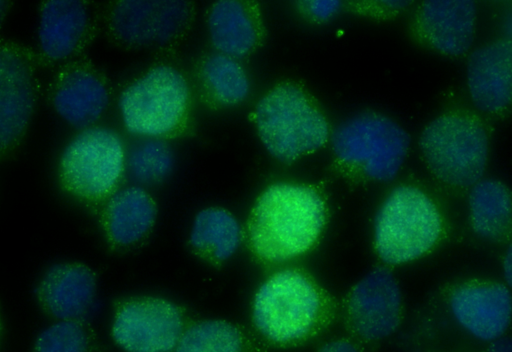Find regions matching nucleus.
Masks as SVG:
<instances>
[{
	"label": "nucleus",
	"mask_w": 512,
	"mask_h": 352,
	"mask_svg": "<svg viewBox=\"0 0 512 352\" xmlns=\"http://www.w3.org/2000/svg\"><path fill=\"white\" fill-rule=\"evenodd\" d=\"M324 221V202L314 189L274 184L253 208L248 227L252 249L267 262L290 260L315 243Z\"/></svg>",
	"instance_id": "obj_1"
},
{
	"label": "nucleus",
	"mask_w": 512,
	"mask_h": 352,
	"mask_svg": "<svg viewBox=\"0 0 512 352\" xmlns=\"http://www.w3.org/2000/svg\"><path fill=\"white\" fill-rule=\"evenodd\" d=\"M324 304L317 287L296 270H282L259 288L253 304V321L268 341L277 345L302 342L322 322Z\"/></svg>",
	"instance_id": "obj_2"
},
{
	"label": "nucleus",
	"mask_w": 512,
	"mask_h": 352,
	"mask_svg": "<svg viewBox=\"0 0 512 352\" xmlns=\"http://www.w3.org/2000/svg\"><path fill=\"white\" fill-rule=\"evenodd\" d=\"M255 121L268 152L286 163L321 148L329 135L323 115L290 84L274 88L259 101Z\"/></svg>",
	"instance_id": "obj_3"
},
{
	"label": "nucleus",
	"mask_w": 512,
	"mask_h": 352,
	"mask_svg": "<svg viewBox=\"0 0 512 352\" xmlns=\"http://www.w3.org/2000/svg\"><path fill=\"white\" fill-rule=\"evenodd\" d=\"M441 218L419 189L399 186L386 198L375 218V246L387 264L414 260L438 240Z\"/></svg>",
	"instance_id": "obj_4"
},
{
	"label": "nucleus",
	"mask_w": 512,
	"mask_h": 352,
	"mask_svg": "<svg viewBox=\"0 0 512 352\" xmlns=\"http://www.w3.org/2000/svg\"><path fill=\"white\" fill-rule=\"evenodd\" d=\"M420 148L431 171L455 186L480 181L488 155V138L483 126L466 116L445 115L422 132Z\"/></svg>",
	"instance_id": "obj_5"
},
{
	"label": "nucleus",
	"mask_w": 512,
	"mask_h": 352,
	"mask_svg": "<svg viewBox=\"0 0 512 352\" xmlns=\"http://www.w3.org/2000/svg\"><path fill=\"white\" fill-rule=\"evenodd\" d=\"M410 144L408 133L388 117L361 113L342 122L332 134L339 160L361 167L370 178L390 181L397 175Z\"/></svg>",
	"instance_id": "obj_6"
},
{
	"label": "nucleus",
	"mask_w": 512,
	"mask_h": 352,
	"mask_svg": "<svg viewBox=\"0 0 512 352\" xmlns=\"http://www.w3.org/2000/svg\"><path fill=\"white\" fill-rule=\"evenodd\" d=\"M123 164L124 151L119 136L108 128L89 127L64 148L59 173L69 192L83 199L96 200L113 190L122 174Z\"/></svg>",
	"instance_id": "obj_7"
},
{
	"label": "nucleus",
	"mask_w": 512,
	"mask_h": 352,
	"mask_svg": "<svg viewBox=\"0 0 512 352\" xmlns=\"http://www.w3.org/2000/svg\"><path fill=\"white\" fill-rule=\"evenodd\" d=\"M188 97L187 83L176 69L155 67L121 94L119 108L123 123L134 134H167L182 120Z\"/></svg>",
	"instance_id": "obj_8"
},
{
	"label": "nucleus",
	"mask_w": 512,
	"mask_h": 352,
	"mask_svg": "<svg viewBox=\"0 0 512 352\" xmlns=\"http://www.w3.org/2000/svg\"><path fill=\"white\" fill-rule=\"evenodd\" d=\"M183 332L179 308L159 298L126 303L112 325L113 339L125 352H173Z\"/></svg>",
	"instance_id": "obj_9"
},
{
	"label": "nucleus",
	"mask_w": 512,
	"mask_h": 352,
	"mask_svg": "<svg viewBox=\"0 0 512 352\" xmlns=\"http://www.w3.org/2000/svg\"><path fill=\"white\" fill-rule=\"evenodd\" d=\"M399 286L386 268H376L353 288L348 301V320L353 332L366 341L393 334L400 324Z\"/></svg>",
	"instance_id": "obj_10"
},
{
	"label": "nucleus",
	"mask_w": 512,
	"mask_h": 352,
	"mask_svg": "<svg viewBox=\"0 0 512 352\" xmlns=\"http://www.w3.org/2000/svg\"><path fill=\"white\" fill-rule=\"evenodd\" d=\"M189 17L185 1L125 0L112 13V26L124 41L136 45L165 44Z\"/></svg>",
	"instance_id": "obj_11"
},
{
	"label": "nucleus",
	"mask_w": 512,
	"mask_h": 352,
	"mask_svg": "<svg viewBox=\"0 0 512 352\" xmlns=\"http://www.w3.org/2000/svg\"><path fill=\"white\" fill-rule=\"evenodd\" d=\"M451 312L474 338L493 342L503 337L511 317V296L502 284H469L455 289Z\"/></svg>",
	"instance_id": "obj_12"
},
{
	"label": "nucleus",
	"mask_w": 512,
	"mask_h": 352,
	"mask_svg": "<svg viewBox=\"0 0 512 352\" xmlns=\"http://www.w3.org/2000/svg\"><path fill=\"white\" fill-rule=\"evenodd\" d=\"M36 294L49 315L59 321H81L94 306L96 279L85 265L57 263L44 273Z\"/></svg>",
	"instance_id": "obj_13"
},
{
	"label": "nucleus",
	"mask_w": 512,
	"mask_h": 352,
	"mask_svg": "<svg viewBox=\"0 0 512 352\" xmlns=\"http://www.w3.org/2000/svg\"><path fill=\"white\" fill-rule=\"evenodd\" d=\"M35 102L32 70L14 49L0 46V151L24 132Z\"/></svg>",
	"instance_id": "obj_14"
},
{
	"label": "nucleus",
	"mask_w": 512,
	"mask_h": 352,
	"mask_svg": "<svg viewBox=\"0 0 512 352\" xmlns=\"http://www.w3.org/2000/svg\"><path fill=\"white\" fill-rule=\"evenodd\" d=\"M467 79L475 106L484 112L504 109L512 96V46L499 41L475 50L469 57Z\"/></svg>",
	"instance_id": "obj_15"
},
{
	"label": "nucleus",
	"mask_w": 512,
	"mask_h": 352,
	"mask_svg": "<svg viewBox=\"0 0 512 352\" xmlns=\"http://www.w3.org/2000/svg\"><path fill=\"white\" fill-rule=\"evenodd\" d=\"M476 5L470 0H433L423 4L420 16L422 30L439 51L461 55L474 37Z\"/></svg>",
	"instance_id": "obj_16"
},
{
	"label": "nucleus",
	"mask_w": 512,
	"mask_h": 352,
	"mask_svg": "<svg viewBox=\"0 0 512 352\" xmlns=\"http://www.w3.org/2000/svg\"><path fill=\"white\" fill-rule=\"evenodd\" d=\"M109 96L103 83L92 73L75 69L61 80L53 103L70 125L89 128L104 112Z\"/></svg>",
	"instance_id": "obj_17"
},
{
	"label": "nucleus",
	"mask_w": 512,
	"mask_h": 352,
	"mask_svg": "<svg viewBox=\"0 0 512 352\" xmlns=\"http://www.w3.org/2000/svg\"><path fill=\"white\" fill-rule=\"evenodd\" d=\"M88 22L85 5L78 0H52L44 4L39 24V41L51 59L68 57L80 42Z\"/></svg>",
	"instance_id": "obj_18"
},
{
	"label": "nucleus",
	"mask_w": 512,
	"mask_h": 352,
	"mask_svg": "<svg viewBox=\"0 0 512 352\" xmlns=\"http://www.w3.org/2000/svg\"><path fill=\"white\" fill-rule=\"evenodd\" d=\"M155 216L154 202L143 188L121 189L112 195L106 207L108 234L117 244L134 243L151 228Z\"/></svg>",
	"instance_id": "obj_19"
},
{
	"label": "nucleus",
	"mask_w": 512,
	"mask_h": 352,
	"mask_svg": "<svg viewBox=\"0 0 512 352\" xmlns=\"http://www.w3.org/2000/svg\"><path fill=\"white\" fill-rule=\"evenodd\" d=\"M208 26L213 45L229 57H242L255 46L257 33L252 18L235 0L216 2L209 14Z\"/></svg>",
	"instance_id": "obj_20"
},
{
	"label": "nucleus",
	"mask_w": 512,
	"mask_h": 352,
	"mask_svg": "<svg viewBox=\"0 0 512 352\" xmlns=\"http://www.w3.org/2000/svg\"><path fill=\"white\" fill-rule=\"evenodd\" d=\"M475 232L489 240L502 238L510 225L511 200L505 185L496 180H481L473 185L469 197Z\"/></svg>",
	"instance_id": "obj_21"
},
{
	"label": "nucleus",
	"mask_w": 512,
	"mask_h": 352,
	"mask_svg": "<svg viewBox=\"0 0 512 352\" xmlns=\"http://www.w3.org/2000/svg\"><path fill=\"white\" fill-rule=\"evenodd\" d=\"M190 242L195 249L210 253L217 260H226L240 245L241 228L229 212L220 208L204 209L195 217Z\"/></svg>",
	"instance_id": "obj_22"
},
{
	"label": "nucleus",
	"mask_w": 512,
	"mask_h": 352,
	"mask_svg": "<svg viewBox=\"0 0 512 352\" xmlns=\"http://www.w3.org/2000/svg\"><path fill=\"white\" fill-rule=\"evenodd\" d=\"M173 352H255V349L237 326L222 320H206L184 330Z\"/></svg>",
	"instance_id": "obj_23"
},
{
	"label": "nucleus",
	"mask_w": 512,
	"mask_h": 352,
	"mask_svg": "<svg viewBox=\"0 0 512 352\" xmlns=\"http://www.w3.org/2000/svg\"><path fill=\"white\" fill-rule=\"evenodd\" d=\"M202 72L208 87L220 102L236 104L247 97V75L233 58L223 54L210 56Z\"/></svg>",
	"instance_id": "obj_24"
},
{
	"label": "nucleus",
	"mask_w": 512,
	"mask_h": 352,
	"mask_svg": "<svg viewBox=\"0 0 512 352\" xmlns=\"http://www.w3.org/2000/svg\"><path fill=\"white\" fill-rule=\"evenodd\" d=\"M173 161L172 150L167 143L149 139L133 148L128 167L136 181L150 184L165 178L172 170Z\"/></svg>",
	"instance_id": "obj_25"
},
{
	"label": "nucleus",
	"mask_w": 512,
	"mask_h": 352,
	"mask_svg": "<svg viewBox=\"0 0 512 352\" xmlns=\"http://www.w3.org/2000/svg\"><path fill=\"white\" fill-rule=\"evenodd\" d=\"M90 334L81 321L60 320L36 338L33 352H89Z\"/></svg>",
	"instance_id": "obj_26"
},
{
	"label": "nucleus",
	"mask_w": 512,
	"mask_h": 352,
	"mask_svg": "<svg viewBox=\"0 0 512 352\" xmlns=\"http://www.w3.org/2000/svg\"><path fill=\"white\" fill-rule=\"evenodd\" d=\"M337 0H313L306 1L304 5L308 11L317 19L326 20L334 15L341 7Z\"/></svg>",
	"instance_id": "obj_27"
},
{
	"label": "nucleus",
	"mask_w": 512,
	"mask_h": 352,
	"mask_svg": "<svg viewBox=\"0 0 512 352\" xmlns=\"http://www.w3.org/2000/svg\"><path fill=\"white\" fill-rule=\"evenodd\" d=\"M318 352H359L357 348L345 340H333L325 343Z\"/></svg>",
	"instance_id": "obj_28"
},
{
	"label": "nucleus",
	"mask_w": 512,
	"mask_h": 352,
	"mask_svg": "<svg viewBox=\"0 0 512 352\" xmlns=\"http://www.w3.org/2000/svg\"><path fill=\"white\" fill-rule=\"evenodd\" d=\"M484 352H512L511 340L501 337L498 340L490 342V345Z\"/></svg>",
	"instance_id": "obj_29"
},
{
	"label": "nucleus",
	"mask_w": 512,
	"mask_h": 352,
	"mask_svg": "<svg viewBox=\"0 0 512 352\" xmlns=\"http://www.w3.org/2000/svg\"><path fill=\"white\" fill-rule=\"evenodd\" d=\"M504 274H505V278L508 282V284L510 285L511 284V276H512V271H511V265H512V261H511V249L509 248L508 249V252H507V255H506V258L504 260Z\"/></svg>",
	"instance_id": "obj_30"
},
{
	"label": "nucleus",
	"mask_w": 512,
	"mask_h": 352,
	"mask_svg": "<svg viewBox=\"0 0 512 352\" xmlns=\"http://www.w3.org/2000/svg\"><path fill=\"white\" fill-rule=\"evenodd\" d=\"M384 5L389 6L390 8H404L406 5H408L409 1L404 0H390V1H384L382 2Z\"/></svg>",
	"instance_id": "obj_31"
},
{
	"label": "nucleus",
	"mask_w": 512,
	"mask_h": 352,
	"mask_svg": "<svg viewBox=\"0 0 512 352\" xmlns=\"http://www.w3.org/2000/svg\"><path fill=\"white\" fill-rule=\"evenodd\" d=\"M7 3L5 1H0V21L5 13Z\"/></svg>",
	"instance_id": "obj_32"
},
{
	"label": "nucleus",
	"mask_w": 512,
	"mask_h": 352,
	"mask_svg": "<svg viewBox=\"0 0 512 352\" xmlns=\"http://www.w3.org/2000/svg\"><path fill=\"white\" fill-rule=\"evenodd\" d=\"M0 333H1V317H0Z\"/></svg>",
	"instance_id": "obj_33"
}]
</instances>
